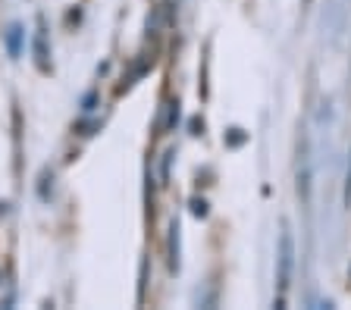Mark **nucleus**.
Segmentation results:
<instances>
[{"label": "nucleus", "instance_id": "nucleus-1", "mask_svg": "<svg viewBox=\"0 0 351 310\" xmlns=\"http://www.w3.org/2000/svg\"><path fill=\"white\" fill-rule=\"evenodd\" d=\"M292 266H295V242H292V232L282 229V235H279V251H276V285H279L276 304L279 307H282L289 282H292Z\"/></svg>", "mask_w": 351, "mask_h": 310}, {"label": "nucleus", "instance_id": "nucleus-2", "mask_svg": "<svg viewBox=\"0 0 351 310\" xmlns=\"http://www.w3.org/2000/svg\"><path fill=\"white\" fill-rule=\"evenodd\" d=\"M19 38H22V29L19 25H10V35H7V44H10V53H19Z\"/></svg>", "mask_w": 351, "mask_h": 310}, {"label": "nucleus", "instance_id": "nucleus-3", "mask_svg": "<svg viewBox=\"0 0 351 310\" xmlns=\"http://www.w3.org/2000/svg\"><path fill=\"white\" fill-rule=\"evenodd\" d=\"M345 201H351V170H348V185H345Z\"/></svg>", "mask_w": 351, "mask_h": 310}]
</instances>
